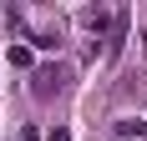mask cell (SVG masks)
<instances>
[{
    "instance_id": "cell-1",
    "label": "cell",
    "mask_w": 147,
    "mask_h": 141,
    "mask_svg": "<svg viewBox=\"0 0 147 141\" xmlns=\"http://www.w3.org/2000/svg\"><path fill=\"white\" fill-rule=\"evenodd\" d=\"M30 91H36V101H51L66 91V66H41L36 76H30Z\"/></svg>"
},
{
    "instance_id": "cell-2",
    "label": "cell",
    "mask_w": 147,
    "mask_h": 141,
    "mask_svg": "<svg viewBox=\"0 0 147 141\" xmlns=\"http://www.w3.org/2000/svg\"><path fill=\"white\" fill-rule=\"evenodd\" d=\"M10 66H30V51H26V45H10Z\"/></svg>"
},
{
    "instance_id": "cell-3",
    "label": "cell",
    "mask_w": 147,
    "mask_h": 141,
    "mask_svg": "<svg viewBox=\"0 0 147 141\" xmlns=\"http://www.w3.org/2000/svg\"><path fill=\"white\" fill-rule=\"evenodd\" d=\"M122 136H147V121H122Z\"/></svg>"
}]
</instances>
